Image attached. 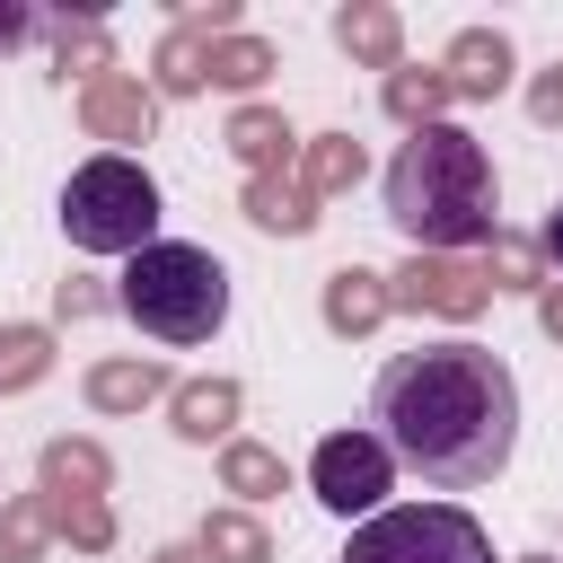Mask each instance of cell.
I'll list each match as a JSON object with an SVG mask.
<instances>
[{"mask_svg":"<svg viewBox=\"0 0 563 563\" xmlns=\"http://www.w3.org/2000/svg\"><path fill=\"white\" fill-rule=\"evenodd\" d=\"M369 431L431 493H475L519 449V378L484 343H413L369 378Z\"/></svg>","mask_w":563,"mask_h":563,"instance_id":"6da1fadb","label":"cell"},{"mask_svg":"<svg viewBox=\"0 0 563 563\" xmlns=\"http://www.w3.org/2000/svg\"><path fill=\"white\" fill-rule=\"evenodd\" d=\"M387 220L413 238V255H457L501 238V185L466 123H422L387 158Z\"/></svg>","mask_w":563,"mask_h":563,"instance_id":"7a4b0ae2","label":"cell"},{"mask_svg":"<svg viewBox=\"0 0 563 563\" xmlns=\"http://www.w3.org/2000/svg\"><path fill=\"white\" fill-rule=\"evenodd\" d=\"M114 308L158 334V343H211L229 325V264L211 246H185V238H158L123 264L114 282Z\"/></svg>","mask_w":563,"mask_h":563,"instance_id":"3957f363","label":"cell"},{"mask_svg":"<svg viewBox=\"0 0 563 563\" xmlns=\"http://www.w3.org/2000/svg\"><path fill=\"white\" fill-rule=\"evenodd\" d=\"M62 238L79 255H141V246H158V185H150V167L123 158V150L70 167V185H62Z\"/></svg>","mask_w":563,"mask_h":563,"instance_id":"277c9868","label":"cell"},{"mask_svg":"<svg viewBox=\"0 0 563 563\" xmlns=\"http://www.w3.org/2000/svg\"><path fill=\"white\" fill-rule=\"evenodd\" d=\"M334 563H493V537L457 501H405V510L361 519Z\"/></svg>","mask_w":563,"mask_h":563,"instance_id":"5b68a950","label":"cell"},{"mask_svg":"<svg viewBox=\"0 0 563 563\" xmlns=\"http://www.w3.org/2000/svg\"><path fill=\"white\" fill-rule=\"evenodd\" d=\"M308 484L334 519H378V501L396 484V457L378 449V431H325L317 457H308Z\"/></svg>","mask_w":563,"mask_h":563,"instance_id":"8992f818","label":"cell"},{"mask_svg":"<svg viewBox=\"0 0 563 563\" xmlns=\"http://www.w3.org/2000/svg\"><path fill=\"white\" fill-rule=\"evenodd\" d=\"M387 290H396V308H413V317H457V325L493 308L484 264H457V255H413L405 273H387Z\"/></svg>","mask_w":563,"mask_h":563,"instance_id":"52a82bcc","label":"cell"},{"mask_svg":"<svg viewBox=\"0 0 563 563\" xmlns=\"http://www.w3.org/2000/svg\"><path fill=\"white\" fill-rule=\"evenodd\" d=\"M220 35H238V0H202V9H185L176 35H167L158 62H150V70H158L150 88H158V97H202V88H211V44H220Z\"/></svg>","mask_w":563,"mask_h":563,"instance_id":"ba28073f","label":"cell"},{"mask_svg":"<svg viewBox=\"0 0 563 563\" xmlns=\"http://www.w3.org/2000/svg\"><path fill=\"white\" fill-rule=\"evenodd\" d=\"M79 123L88 141H150L158 132V88L132 70H106L97 88H79Z\"/></svg>","mask_w":563,"mask_h":563,"instance_id":"9c48e42d","label":"cell"},{"mask_svg":"<svg viewBox=\"0 0 563 563\" xmlns=\"http://www.w3.org/2000/svg\"><path fill=\"white\" fill-rule=\"evenodd\" d=\"M387 308H396V290H387V273H369V264H343V273H325V299H317V317H325V334H343V343H361V334H378V325H387Z\"/></svg>","mask_w":563,"mask_h":563,"instance_id":"30bf717a","label":"cell"},{"mask_svg":"<svg viewBox=\"0 0 563 563\" xmlns=\"http://www.w3.org/2000/svg\"><path fill=\"white\" fill-rule=\"evenodd\" d=\"M334 44L361 62V70H405V18L387 0H352L334 9Z\"/></svg>","mask_w":563,"mask_h":563,"instance_id":"8fae6325","label":"cell"},{"mask_svg":"<svg viewBox=\"0 0 563 563\" xmlns=\"http://www.w3.org/2000/svg\"><path fill=\"white\" fill-rule=\"evenodd\" d=\"M158 396H176V387H167V361H150V352H114V361L88 369V405L97 413H141Z\"/></svg>","mask_w":563,"mask_h":563,"instance_id":"7c38bea8","label":"cell"},{"mask_svg":"<svg viewBox=\"0 0 563 563\" xmlns=\"http://www.w3.org/2000/svg\"><path fill=\"white\" fill-rule=\"evenodd\" d=\"M167 413H176V440H194V449H229L238 440V378H185L176 396H167Z\"/></svg>","mask_w":563,"mask_h":563,"instance_id":"4fadbf2b","label":"cell"},{"mask_svg":"<svg viewBox=\"0 0 563 563\" xmlns=\"http://www.w3.org/2000/svg\"><path fill=\"white\" fill-rule=\"evenodd\" d=\"M440 70H449V97H501L510 88V35L501 26H466Z\"/></svg>","mask_w":563,"mask_h":563,"instance_id":"5bb4252c","label":"cell"},{"mask_svg":"<svg viewBox=\"0 0 563 563\" xmlns=\"http://www.w3.org/2000/svg\"><path fill=\"white\" fill-rule=\"evenodd\" d=\"M220 141L246 158V176H290V158H299V132H290V114H273V106H238Z\"/></svg>","mask_w":563,"mask_h":563,"instance_id":"9a60e30c","label":"cell"},{"mask_svg":"<svg viewBox=\"0 0 563 563\" xmlns=\"http://www.w3.org/2000/svg\"><path fill=\"white\" fill-rule=\"evenodd\" d=\"M246 220H255L264 238H308V229H317L308 176H299V167H290V176H246Z\"/></svg>","mask_w":563,"mask_h":563,"instance_id":"2e32d148","label":"cell"},{"mask_svg":"<svg viewBox=\"0 0 563 563\" xmlns=\"http://www.w3.org/2000/svg\"><path fill=\"white\" fill-rule=\"evenodd\" d=\"M35 475H44V493H106L114 484V457L97 440H44Z\"/></svg>","mask_w":563,"mask_h":563,"instance_id":"e0dca14e","label":"cell"},{"mask_svg":"<svg viewBox=\"0 0 563 563\" xmlns=\"http://www.w3.org/2000/svg\"><path fill=\"white\" fill-rule=\"evenodd\" d=\"M220 484H229L238 501H273V493H290V466H282V449H264V440H229V449H220Z\"/></svg>","mask_w":563,"mask_h":563,"instance_id":"ac0fdd59","label":"cell"},{"mask_svg":"<svg viewBox=\"0 0 563 563\" xmlns=\"http://www.w3.org/2000/svg\"><path fill=\"white\" fill-rule=\"evenodd\" d=\"M194 545H202L211 563H273V537H264V519H255V510H211Z\"/></svg>","mask_w":563,"mask_h":563,"instance_id":"d6986e66","label":"cell"},{"mask_svg":"<svg viewBox=\"0 0 563 563\" xmlns=\"http://www.w3.org/2000/svg\"><path fill=\"white\" fill-rule=\"evenodd\" d=\"M440 106H449V70H440V62H431V70H387V114H396L405 132L440 123Z\"/></svg>","mask_w":563,"mask_h":563,"instance_id":"ffe728a7","label":"cell"},{"mask_svg":"<svg viewBox=\"0 0 563 563\" xmlns=\"http://www.w3.org/2000/svg\"><path fill=\"white\" fill-rule=\"evenodd\" d=\"M299 176H308L317 202L343 194V185H361V141H352V132H317V141L299 150Z\"/></svg>","mask_w":563,"mask_h":563,"instance_id":"44dd1931","label":"cell"},{"mask_svg":"<svg viewBox=\"0 0 563 563\" xmlns=\"http://www.w3.org/2000/svg\"><path fill=\"white\" fill-rule=\"evenodd\" d=\"M53 501V537H70L79 554H106L114 545V510H106V493H44Z\"/></svg>","mask_w":563,"mask_h":563,"instance_id":"7402d4cb","label":"cell"},{"mask_svg":"<svg viewBox=\"0 0 563 563\" xmlns=\"http://www.w3.org/2000/svg\"><path fill=\"white\" fill-rule=\"evenodd\" d=\"M44 545H53V501H44V493L0 501V563H35Z\"/></svg>","mask_w":563,"mask_h":563,"instance_id":"603a6c76","label":"cell"},{"mask_svg":"<svg viewBox=\"0 0 563 563\" xmlns=\"http://www.w3.org/2000/svg\"><path fill=\"white\" fill-rule=\"evenodd\" d=\"M53 62H62V79L79 70V79L97 88V79L114 70V44H106V26H97V18H62V26H53Z\"/></svg>","mask_w":563,"mask_h":563,"instance_id":"cb8c5ba5","label":"cell"},{"mask_svg":"<svg viewBox=\"0 0 563 563\" xmlns=\"http://www.w3.org/2000/svg\"><path fill=\"white\" fill-rule=\"evenodd\" d=\"M53 369V325H0V396L35 387Z\"/></svg>","mask_w":563,"mask_h":563,"instance_id":"d4e9b609","label":"cell"},{"mask_svg":"<svg viewBox=\"0 0 563 563\" xmlns=\"http://www.w3.org/2000/svg\"><path fill=\"white\" fill-rule=\"evenodd\" d=\"M273 79V44L264 35H220L211 44V88H264Z\"/></svg>","mask_w":563,"mask_h":563,"instance_id":"484cf974","label":"cell"},{"mask_svg":"<svg viewBox=\"0 0 563 563\" xmlns=\"http://www.w3.org/2000/svg\"><path fill=\"white\" fill-rule=\"evenodd\" d=\"M484 282H493V290H545V282H537V246L501 229V238L484 246Z\"/></svg>","mask_w":563,"mask_h":563,"instance_id":"4316f807","label":"cell"},{"mask_svg":"<svg viewBox=\"0 0 563 563\" xmlns=\"http://www.w3.org/2000/svg\"><path fill=\"white\" fill-rule=\"evenodd\" d=\"M528 114H537V123H545V132H554V123H563V62H554V70H537V79H528Z\"/></svg>","mask_w":563,"mask_h":563,"instance_id":"83f0119b","label":"cell"},{"mask_svg":"<svg viewBox=\"0 0 563 563\" xmlns=\"http://www.w3.org/2000/svg\"><path fill=\"white\" fill-rule=\"evenodd\" d=\"M53 308H62V317H88V308H106V290H97V282H79V273H70V282H62V290H53Z\"/></svg>","mask_w":563,"mask_h":563,"instance_id":"f1b7e54d","label":"cell"},{"mask_svg":"<svg viewBox=\"0 0 563 563\" xmlns=\"http://www.w3.org/2000/svg\"><path fill=\"white\" fill-rule=\"evenodd\" d=\"M26 35H35V9L26 0H0V53H18Z\"/></svg>","mask_w":563,"mask_h":563,"instance_id":"f546056e","label":"cell"},{"mask_svg":"<svg viewBox=\"0 0 563 563\" xmlns=\"http://www.w3.org/2000/svg\"><path fill=\"white\" fill-rule=\"evenodd\" d=\"M537 325L563 343V282H545V290H537Z\"/></svg>","mask_w":563,"mask_h":563,"instance_id":"4dcf8cb0","label":"cell"},{"mask_svg":"<svg viewBox=\"0 0 563 563\" xmlns=\"http://www.w3.org/2000/svg\"><path fill=\"white\" fill-rule=\"evenodd\" d=\"M150 563H211V554H202V545H158Z\"/></svg>","mask_w":563,"mask_h":563,"instance_id":"1f68e13d","label":"cell"},{"mask_svg":"<svg viewBox=\"0 0 563 563\" xmlns=\"http://www.w3.org/2000/svg\"><path fill=\"white\" fill-rule=\"evenodd\" d=\"M545 255H554V264H563V202H554V211H545Z\"/></svg>","mask_w":563,"mask_h":563,"instance_id":"d6a6232c","label":"cell"},{"mask_svg":"<svg viewBox=\"0 0 563 563\" xmlns=\"http://www.w3.org/2000/svg\"><path fill=\"white\" fill-rule=\"evenodd\" d=\"M519 563H545V554H519Z\"/></svg>","mask_w":563,"mask_h":563,"instance_id":"836d02e7","label":"cell"}]
</instances>
